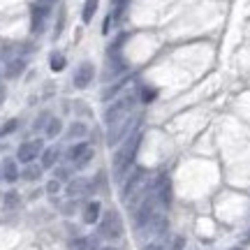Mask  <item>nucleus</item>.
<instances>
[{"label": "nucleus", "mask_w": 250, "mask_h": 250, "mask_svg": "<svg viewBox=\"0 0 250 250\" xmlns=\"http://www.w3.org/2000/svg\"><path fill=\"white\" fill-rule=\"evenodd\" d=\"M74 248L77 250H95V239H90V236H83V239H77L74 241Z\"/></svg>", "instance_id": "412c9836"}, {"label": "nucleus", "mask_w": 250, "mask_h": 250, "mask_svg": "<svg viewBox=\"0 0 250 250\" xmlns=\"http://www.w3.org/2000/svg\"><path fill=\"white\" fill-rule=\"evenodd\" d=\"M42 151H44L42 139H30V142H23L21 146H19V151H17V160L23 162V165H30V162H35L37 155H42Z\"/></svg>", "instance_id": "423d86ee"}, {"label": "nucleus", "mask_w": 250, "mask_h": 250, "mask_svg": "<svg viewBox=\"0 0 250 250\" xmlns=\"http://www.w3.org/2000/svg\"><path fill=\"white\" fill-rule=\"evenodd\" d=\"M144 174H146V171H144L142 167H137V169H134L132 174H130V176L125 179V186H123V190H121V197H123V199H130L134 190H137V188L142 186Z\"/></svg>", "instance_id": "6e6552de"}, {"label": "nucleus", "mask_w": 250, "mask_h": 250, "mask_svg": "<svg viewBox=\"0 0 250 250\" xmlns=\"http://www.w3.org/2000/svg\"><path fill=\"white\" fill-rule=\"evenodd\" d=\"M49 62H51V70L54 72H61V70H65V62L67 61H65V56H61V54H51V61Z\"/></svg>", "instance_id": "4be33fe9"}, {"label": "nucleus", "mask_w": 250, "mask_h": 250, "mask_svg": "<svg viewBox=\"0 0 250 250\" xmlns=\"http://www.w3.org/2000/svg\"><path fill=\"white\" fill-rule=\"evenodd\" d=\"M155 95H158V90L151 88V86H144V88L139 90V98H142V102H153V100H155Z\"/></svg>", "instance_id": "b1692460"}, {"label": "nucleus", "mask_w": 250, "mask_h": 250, "mask_svg": "<svg viewBox=\"0 0 250 250\" xmlns=\"http://www.w3.org/2000/svg\"><path fill=\"white\" fill-rule=\"evenodd\" d=\"M93 155H95V151H93V148H88V151L83 153V155H81L79 160L74 162V167H79V169H83V167H86V165H88V162L93 160Z\"/></svg>", "instance_id": "393cba45"}, {"label": "nucleus", "mask_w": 250, "mask_h": 250, "mask_svg": "<svg viewBox=\"0 0 250 250\" xmlns=\"http://www.w3.org/2000/svg\"><path fill=\"white\" fill-rule=\"evenodd\" d=\"M42 165H35V162H30V165H26V169L21 171V176H23V181H37L40 176H42Z\"/></svg>", "instance_id": "dca6fc26"}, {"label": "nucleus", "mask_w": 250, "mask_h": 250, "mask_svg": "<svg viewBox=\"0 0 250 250\" xmlns=\"http://www.w3.org/2000/svg\"><path fill=\"white\" fill-rule=\"evenodd\" d=\"M17 125H19V121L17 118H12V121H7V123L0 127V137H5V134H9V132H14L17 130Z\"/></svg>", "instance_id": "a878e982"}, {"label": "nucleus", "mask_w": 250, "mask_h": 250, "mask_svg": "<svg viewBox=\"0 0 250 250\" xmlns=\"http://www.w3.org/2000/svg\"><path fill=\"white\" fill-rule=\"evenodd\" d=\"M100 236L107 241H118L123 236V220L116 211H107L104 215H100Z\"/></svg>", "instance_id": "f03ea898"}, {"label": "nucleus", "mask_w": 250, "mask_h": 250, "mask_svg": "<svg viewBox=\"0 0 250 250\" xmlns=\"http://www.w3.org/2000/svg\"><path fill=\"white\" fill-rule=\"evenodd\" d=\"M100 250H118V248H111V246H107V248H100Z\"/></svg>", "instance_id": "2f4dec72"}, {"label": "nucleus", "mask_w": 250, "mask_h": 250, "mask_svg": "<svg viewBox=\"0 0 250 250\" xmlns=\"http://www.w3.org/2000/svg\"><path fill=\"white\" fill-rule=\"evenodd\" d=\"M134 107V95H125V98L116 100V102H111L107 109H104V123L111 127V125H116L123 121L125 114H130Z\"/></svg>", "instance_id": "7ed1b4c3"}, {"label": "nucleus", "mask_w": 250, "mask_h": 250, "mask_svg": "<svg viewBox=\"0 0 250 250\" xmlns=\"http://www.w3.org/2000/svg\"><path fill=\"white\" fill-rule=\"evenodd\" d=\"M90 146L86 142H79V144H74V146H70V148H67V160L70 162H77L81 158V155H83V153L88 151Z\"/></svg>", "instance_id": "2eb2a0df"}, {"label": "nucleus", "mask_w": 250, "mask_h": 250, "mask_svg": "<svg viewBox=\"0 0 250 250\" xmlns=\"http://www.w3.org/2000/svg\"><path fill=\"white\" fill-rule=\"evenodd\" d=\"M56 179H58V181H67V179H70V169H67V167H58V169H56Z\"/></svg>", "instance_id": "c85d7f7f"}, {"label": "nucleus", "mask_w": 250, "mask_h": 250, "mask_svg": "<svg viewBox=\"0 0 250 250\" xmlns=\"http://www.w3.org/2000/svg\"><path fill=\"white\" fill-rule=\"evenodd\" d=\"M62 130V123H61V118H49V123L44 125V132L49 139H56L58 134H61Z\"/></svg>", "instance_id": "a211bd4d"}, {"label": "nucleus", "mask_w": 250, "mask_h": 250, "mask_svg": "<svg viewBox=\"0 0 250 250\" xmlns=\"http://www.w3.org/2000/svg\"><path fill=\"white\" fill-rule=\"evenodd\" d=\"M93 79H95V65L93 62H81L77 72H74V86L77 88H88Z\"/></svg>", "instance_id": "0eeeda50"}, {"label": "nucleus", "mask_w": 250, "mask_h": 250, "mask_svg": "<svg viewBox=\"0 0 250 250\" xmlns=\"http://www.w3.org/2000/svg\"><path fill=\"white\" fill-rule=\"evenodd\" d=\"M158 202H160L165 208H169L171 206V183L167 176H162V179H158Z\"/></svg>", "instance_id": "1a4fd4ad"}, {"label": "nucleus", "mask_w": 250, "mask_h": 250, "mask_svg": "<svg viewBox=\"0 0 250 250\" xmlns=\"http://www.w3.org/2000/svg\"><path fill=\"white\" fill-rule=\"evenodd\" d=\"M139 121H142L139 116H132V118H127V121H121V123L111 125V130H109V134H107V144L109 146H118L121 142H125L127 134L132 132L134 125L139 123Z\"/></svg>", "instance_id": "39448f33"}, {"label": "nucleus", "mask_w": 250, "mask_h": 250, "mask_svg": "<svg viewBox=\"0 0 250 250\" xmlns=\"http://www.w3.org/2000/svg\"><path fill=\"white\" fill-rule=\"evenodd\" d=\"M0 171H2V181H7V183H14V181L21 176V174H19V167H17V160H12V158H5V160H2Z\"/></svg>", "instance_id": "9d476101"}, {"label": "nucleus", "mask_w": 250, "mask_h": 250, "mask_svg": "<svg viewBox=\"0 0 250 250\" xmlns=\"http://www.w3.org/2000/svg\"><path fill=\"white\" fill-rule=\"evenodd\" d=\"M46 5H35L33 7V23H30V28H33V33H40L42 30V26H44V19H46Z\"/></svg>", "instance_id": "4468645a"}, {"label": "nucleus", "mask_w": 250, "mask_h": 250, "mask_svg": "<svg viewBox=\"0 0 250 250\" xmlns=\"http://www.w3.org/2000/svg\"><path fill=\"white\" fill-rule=\"evenodd\" d=\"M0 179H2V171H0Z\"/></svg>", "instance_id": "473e14b6"}, {"label": "nucleus", "mask_w": 250, "mask_h": 250, "mask_svg": "<svg viewBox=\"0 0 250 250\" xmlns=\"http://www.w3.org/2000/svg\"><path fill=\"white\" fill-rule=\"evenodd\" d=\"M100 215H102V206H100V202H88L86 208H83V223L95 225L100 220Z\"/></svg>", "instance_id": "9b49d317"}, {"label": "nucleus", "mask_w": 250, "mask_h": 250, "mask_svg": "<svg viewBox=\"0 0 250 250\" xmlns=\"http://www.w3.org/2000/svg\"><path fill=\"white\" fill-rule=\"evenodd\" d=\"M93 188H90V183L86 179H74L67 183V195L70 197H77V195H86V192H90Z\"/></svg>", "instance_id": "f8f14e48"}, {"label": "nucleus", "mask_w": 250, "mask_h": 250, "mask_svg": "<svg viewBox=\"0 0 250 250\" xmlns=\"http://www.w3.org/2000/svg\"><path fill=\"white\" fill-rule=\"evenodd\" d=\"M98 5H100V0H86V2H83V12H81V19H83L86 23H90V21H93L95 12H98Z\"/></svg>", "instance_id": "f3484780"}, {"label": "nucleus", "mask_w": 250, "mask_h": 250, "mask_svg": "<svg viewBox=\"0 0 250 250\" xmlns=\"http://www.w3.org/2000/svg\"><path fill=\"white\" fill-rule=\"evenodd\" d=\"M248 241H250V234H248Z\"/></svg>", "instance_id": "f704fd0d"}, {"label": "nucleus", "mask_w": 250, "mask_h": 250, "mask_svg": "<svg viewBox=\"0 0 250 250\" xmlns=\"http://www.w3.org/2000/svg\"><path fill=\"white\" fill-rule=\"evenodd\" d=\"M58 155H61V148H58V146H49V148H44V151H42V169H51V167H56Z\"/></svg>", "instance_id": "ddd939ff"}, {"label": "nucleus", "mask_w": 250, "mask_h": 250, "mask_svg": "<svg viewBox=\"0 0 250 250\" xmlns=\"http://www.w3.org/2000/svg\"><path fill=\"white\" fill-rule=\"evenodd\" d=\"M234 250H241V248H234Z\"/></svg>", "instance_id": "72a5a7b5"}, {"label": "nucleus", "mask_w": 250, "mask_h": 250, "mask_svg": "<svg viewBox=\"0 0 250 250\" xmlns=\"http://www.w3.org/2000/svg\"><path fill=\"white\" fill-rule=\"evenodd\" d=\"M23 67H26V62L23 61H14V62H9L7 65V72H5V74H7L9 79H14V77H19V74L23 72Z\"/></svg>", "instance_id": "6ab92c4d"}, {"label": "nucleus", "mask_w": 250, "mask_h": 250, "mask_svg": "<svg viewBox=\"0 0 250 250\" xmlns=\"http://www.w3.org/2000/svg\"><path fill=\"white\" fill-rule=\"evenodd\" d=\"M155 208H158V197H153V195L144 197L139 208L134 211V227H137V232L144 229V227L155 218Z\"/></svg>", "instance_id": "20e7f679"}, {"label": "nucleus", "mask_w": 250, "mask_h": 250, "mask_svg": "<svg viewBox=\"0 0 250 250\" xmlns=\"http://www.w3.org/2000/svg\"><path fill=\"white\" fill-rule=\"evenodd\" d=\"M142 250H165V241H162V239H155V241L146 243Z\"/></svg>", "instance_id": "cd10ccee"}, {"label": "nucleus", "mask_w": 250, "mask_h": 250, "mask_svg": "<svg viewBox=\"0 0 250 250\" xmlns=\"http://www.w3.org/2000/svg\"><path fill=\"white\" fill-rule=\"evenodd\" d=\"M183 248H186V239H183V236H176L169 250H183Z\"/></svg>", "instance_id": "c756f323"}, {"label": "nucleus", "mask_w": 250, "mask_h": 250, "mask_svg": "<svg viewBox=\"0 0 250 250\" xmlns=\"http://www.w3.org/2000/svg\"><path fill=\"white\" fill-rule=\"evenodd\" d=\"M44 123H49V114H42V116L35 121V125H33V127H35V130H42V127H44Z\"/></svg>", "instance_id": "7c9ffc66"}, {"label": "nucleus", "mask_w": 250, "mask_h": 250, "mask_svg": "<svg viewBox=\"0 0 250 250\" xmlns=\"http://www.w3.org/2000/svg\"><path fill=\"white\" fill-rule=\"evenodd\" d=\"M46 192H49V195H58V192H61V181L58 179L49 181V183H46Z\"/></svg>", "instance_id": "bb28decb"}, {"label": "nucleus", "mask_w": 250, "mask_h": 250, "mask_svg": "<svg viewBox=\"0 0 250 250\" xmlns=\"http://www.w3.org/2000/svg\"><path fill=\"white\" fill-rule=\"evenodd\" d=\"M142 139H144V132L142 130H134L123 142V146L118 148L116 155H114V174H116V179H123L125 174H127V169L134 165L137 151H139V146H142Z\"/></svg>", "instance_id": "f257e3e1"}, {"label": "nucleus", "mask_w": 250, "mask_h": 250, "mask_svg": "<svg viewBox=\"0 0 250 250\" xmlns=\"http://www.w3.org/2000/svg\"><path fill=\"white\" fill-rule=\"evenodd\" d=\"M83 134H86V125L83 123H74L70 130H67V137H70V139H77V137H83Z\"/></svg>", "instance_id": "5701e85b"}, {"label": "nucleus", "mask_w": 250, "mask_h": 250, "mask_svg": "<svg viewBox=\"0 0 250 250\" xmlns=\"http://www.w3.org/2000/svg\"><path fill=\"white\" fill-rule=\"evenodd\" d=\"M2 204H5V208H17L19 204H21V197H19V192H7V195L2 197Z\"/></svg>", "instance_id": "aec40b11"}]
</instances>
